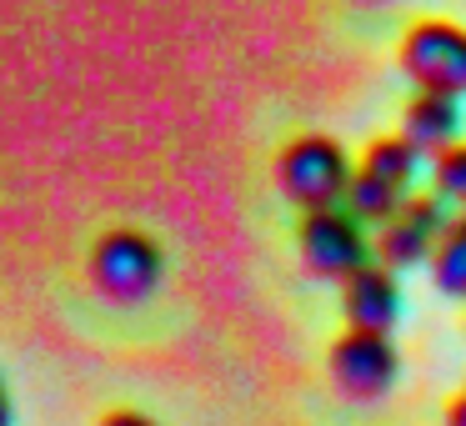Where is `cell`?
<instances>
[{"instance_id":"1","label":"cell","mask_w":466,"mask_h":426,"mask_svg":"<svg viewBox=\"0 0 466 426\" xmlns=\"http://www.w3.org/2000/svg\"><path fill=\"white\" fill-rule=\"evenodd\" d=\"M86 276H91L96 296L111 306H141L156 296L166 276V251L156 236L136 231V226H116L86 256Z\"/></svg>"},{"instance_id":"2","label":"cell","mask_w":466,"mask_h":426,"mask_svg":"<svg viewBox=\"0 0 466 426\" xmlns=\"http://www.w3.org/2000/svg\"><path fill=\"white\" fill-rule=\"evenodd\" d=\"M351 176H356V161L346 156V146L316 131L286 141L281 156H276V186H281V196L296 211L341 206L351 196Z\"/></svg>"},{"instance_id":"3","label":"cell","mask_w":466,"mask_h":426,"mask_svg":"<svg viewBox=\"0 0 466 426\" xmlns=\"http://www.w3.org/2000/svg\"><path fill=\"white\" fill-rule=\"evenodd\" d=\"M296 256L311 281H351L361 266L376 261L371 226L351 211V206H326V211H306L301 231H296Z\"/></svg>"},{"instance_id":"4","label":"cell","mask_w":466,"mask_h":426,"mask_svg":"<svg viewBox=\"0 0 466 426\" xmlns=\"http://www.w3.org/2000/svg\"><path fill=\"white\" fill-rule=\"evenodd\" d=\"M416 171H421V156H416L401 136H376L361 151V161H356L346 206H351L366 226L391 221V216L416 196Z\"/></svg>"},{"instance_id":"5","label":"cell","mask_w":466,"mask_h":426,"mask_svg":"<svg viewBox=\"0 0 466 426\" xmlns=\"http://www.w3.org/2000/svg\"><path fill=\"white\" fill-rule=\"evenodd\" d=\"M396 61H401V76L416 86V91L461 101L466 96V25H456V21H416L411 31L401 36Z\"/></svg>"},{"instance_id":"6","label":"cell","mask_w":466,"mask_h":426,"mask_svg":"<svg viewBox=\"0 0 466 426\" xmlns=\"http://www.w3.org/2000/svg\"><path fill=\"white\" fill-rule=\"evenodd\" d=\"M326 376H331V386L346 396V401L371 406V401H381V396L396 386V376H401V356H396L391 336L351 331V326H346V331L331 341V351H326Z\"/></svg>"},{"instance_id":"7","label":"cell","mask_w":466,"mask_h":426,"mask_svg":"<svg viewBox=\"0 0 466 426\" xmlns=\"http://www.w3.org/2000/svg\"><path fill=\"white\" fill-rule=\"evenodd\" d=\"M446 221H451V206L436 191H416L391 221L376 226V261L391 266V271H411V266H426L441 241Z\"/></svg>"},{"instance_id":"8","label":"cell","mask_w":466,"mask_h":426,"mask_svg":"<svg viewBox=\"0 0 466 426\" xmlns=\"http://www.w3.org/2000/svg\"><path fill=\"white\" fill-rule=\"evenodd\" d=\"M341 316H346L351 331L391 336L396 316H401V281H396L391 266L371 261V266H361L351 281H341Z\"/></svg>"},{"instance_id":"9","label":"cell","mask_w":466,"mask_h":426,"mask_svg":"<svg viewBox=\"0 0 466 426\" xmlns=\"http://www.w3.org/2000/svg\"><path fill=\"white\" fill-rule=\"evenodd\" d=\"M401 141L411 146L421 161L446 156L456 141H461V101L416 91L411 101H406V111H401Z\"/></svg>"},{"instance_id":"10","label":"cell","mask_w":466,"mask_h":426,"mask_svg":"<svg viewBox=\"0 0 466 426\" xmlns=\"http://www.w3.org/2000/svg\"><path fill=\"white\" fill-rule=\"evenodd\" d=\"M426 266H431L436 291L466 301V211H451V221H446V231H441V241H436Z\"/></svg>"},{"instance_id":"11","label":"cell","mask_w":466,"mask_h":426,"mask_svg":"<svg viewBox=\"0 0 466 426\" xmlns=\"http://www.w3.org/2000/svg\"><path fill=\"white\" fill-rule=\"evenodd\" d=\"M431 191L441 196L446 206L466 211V141H456L446 156L431 161Z\"/></svg>"},{"instance_id":"12","label":"cell","mask_w":466,"mask_h":426,"mask_svg":"<svg viewBox=\"0 0 466 426\" xmlns=\"http://www.w3.org/2000/svg\"><path fill=\"white\" fill-rule=\"evenodd\" d=\"M101 426H161V421H156V416H146V411H131V406H121V411H106Z\"/></svg>"},{"instance_id":"13","label":"cell","mask_w":466,"mask_h":426,"mask_svg":"<svg viewBox=\"0 0 466 426\" xmlns=\"http://www.w3.org/2000/svg\"><path fill=\"white\" fill-rule=\"evenodd\" d=\"M441 421H446V426H466V391L446 401V416H441Z\"/></svg>"},{"instance_id":"14","label":"cell","mask_w":466,"mask_h":426,"mask_svg":"<svg viewBox=\"0 0 466 426\" xmlns=\"http://www.w3.org/2000/svg\"><path fill=\"white\" fill-rule=\"evenodd\" d=\"M0 426H15V411H11V391L0 381Z\"/></svg>"},{"instance_id":"15","label":"cell","mask_w":466,"mask_h":426,"mask_svg":"<svg viewBox=\"0 0 466 426\" xmlns=\"http://www.w3.org/2000/svg\"><path fill=\"white\" fill-rule=\"evenodd\" d=\"M361 5H386V0H361Z\"/></svg>"}]
</instances>
